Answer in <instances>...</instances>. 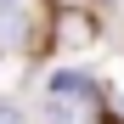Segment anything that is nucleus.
<instances>
[{
    "mask_svg": "<svg viewBox=\"0 0 124 124\" xmlns=\"http://www.w3.org/2000/svg\"><path fill=\"white\" fill-rule=\"evenodd\" d=\"M96 113V79L85 68H62L45 85V118L51 124H85Z\"/></svg>",
    "mask_w": 124,
    "mask_h": 124,
    "instance_id": "f257e3e1",
    "label": "nucleus"
},
{
    "mask_svg": "<svg viewBox=\"0 0 124 124\" xmlns=\"http://www.w3.org/2000/svg\"><path fill=\"white\" fill-rule=\"evenodd\" d=\"M23 39V0H0V45Z\"/></svg>",
    "mask_w": 124,
    "mask_h": 124,
    "instance_id": "f03ea898",
    "label": "nucleus"
},
{
    "mask_svg": "<svg viewBox=\"0 0 124 124\" xmlns=\"http://www.w3.org/2000/svg\"><path fill=\"white\" fill-rule=\"evenodd\" d=\"M0 124H28V118H23V107H11V101H0Z\"/></svg>",
    "mask_w": 124,
    "mask_h": 124,
    "instance_id": "7ed1b4c3",
    "label": "nucleus"
}]
</instances>
